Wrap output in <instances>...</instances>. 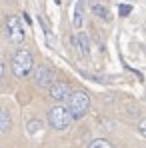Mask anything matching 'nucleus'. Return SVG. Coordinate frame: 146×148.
<instances>
[{"label":"nucleus","mask_w":146,"mask_h":148,"mask_svg":"<svg viewBox=\"0 0 146 148\" xmlns=\"http://www.w3.org/2000/svg\"><path fill=\"white\" fill-rule=\"evenodd\" d=\"M32 66H34V58L26 48H20L14 52V56H12V72H14V76L26 78L32 72Z\"/></svg>","instance_id":"1"},{"label":"nucleus","mask_w":146,"mask_h":148,"mask_svg":"<svg viewBox=\"0 0 146 148\" xmlns=\"http://www.w3.org/2000/svg\"><path fill=\"white\" fill-rule=\"evenodd\" d=\"M90 108V98L84 90H76L68 98V112L72 118H82Z\"/></svg>","instance_id":"2"},{"label":"nucleus","mask_w":146,"mask_h":148,"mask_svg":"<svg viewBox=\"0 0 146 148\" xmlns=\"http://www.w3.org/2000/svg\"><path fill=\"white\" fill-rule=\"evenodd\" d=\"M48 122L54 130H64V128L70 126L72 116H70V112H68L66 106H60L58 104V106H52L48 110Z\"/></svg>","instance_id":"3"},{"label":"nucleus","mask_w":146,"mask_h":148,"mask_svg":"<svg viewBox=\"0 0 146 148\" xmlns=\"http://www.w3.org/2000/svg\"><path fill=\"white\" fill-rule=\"evenodd\" d=\"M6 34H8L12 44H22L24 42V30H22L20 20L16 16H8L6 18Z\"/></svg>","instance_id":"4"},{"label":"nucleus","mask_w":146,"mask_h":148,"mask_svg":"<svg viewBox=\"0 0 146 148\" xmlns=\"http://www.w3.org/2000/svg\"><path fill=\"white\" fill-rule=\"evenodd\" d=\"M34 82H36V86H40V88H48L50 84L54 82V72H52V68L46 66V64H40V66L34 70Z\"/></svg>","instance_id":"5"},{"label":"nucleus","mask_w":146,"mask_h":148,"mask_svg":"<svg viewBox=\"0 0 146 148\" xmlns=\"http://www.w3.org/2000/svg\"><path fill=\"white\" fill-rule=\"evenodd\" d=\"M48 94L52 100H56V102H62V100L70 98V86L66 84V82H52L48 86Z\"/></svg>","instance_id":"6"},{"label":"nucleus","mask_w":146,"mask_h":148,"mask_svg":"<svg viewBox=\"0 0 146 148\" xmlns=\"http://www.w3.org/2000/svg\"><path fill=\"white\" fill-rule=\"evenodd\" d=\"M12 126V118H10V112L6 108L0 106V134H6Z\"/></svg>","instance_id":"7"},{"label":"nucleus","mask_w":146,"mask_h":148,"mask_svg":"<svg viewBox=\"0 0 146 148\" xmlns=\"http://www.w3.org/2000/svg\"><path fill=\"white\" fill-rule=\"evenodd\" d=\"M74 42L78 44V50L82 52V54H88L90 52V44H88V36L84 34V32H80L76 38H74Z\"/></svg>","instance_id":"8"},{"label":"nucleus","mask_w":146,"mask_h":148,"mask_svg":"<svg viewBox=\"0 0 146 148\" xmlns=\"http://www.w3.org/2000/svg\"><path fill=\"white\" fill-rule=\"evenodd\" d=\"M72 24L76 28H80L82 26V4L78 2L76 6H74V16H72Z\"/></svg>","instance_id":"9"},{"label":"nucleus","mask_w":146,"mask_h":148,"mask_svg":"<svg viewBox=\"0 0 146 148\" xmlns=\"http://www.w3.org/2000/svg\"><path fill=\"white\" fill-rule=\"evenodd\" d=\"M88 148H114L108 140H104V138H96V140H92L90 144H88Z\"/></svg>","instance_id":"10"},{"label":"nucleus","mask_w":146,"mask_h":148,"mask_svg":"<svg viewBox=\"0 0 146 148\" xmlns=\"http://www.w3.org/2000/svg\"><path fill=\"white\" fill-rule=\"evenodd\" d=\"M92 12L96 14L98 18H104V20L108 18V10H106V8H104L102 4H94V6H92Z\"/></svg>","instance_id":"11"},{"label":"nucleus","mask_w":146,"mask_h":148,"mask_svg":"<svg viewBox=\"0 0 146 148\" xmlns=\"http://www.w3.org/2000/svg\"><path fill=\"white\" fill-rule=\"evenodd\" d=\"M40 126H42L40 120H30V122H28V132H30V134H34V132H38V130H40Z\"/></svg>","instance_id":"12"},{"label":"nucleus","mask_w":146,"mask_h":148,"mask_svg":"<svg viewBox=\"0 0 146 148\" xmlns=\"http://www.w3.org/2000/svg\"><path fill=\"white\" fill-rule=\"evenodd\" d=\"M118 12H120V16H128V14L132 12V6H130V4H120V6H118Z\"/></svg>","instance_id":"13"},{"label":"nucleus","mask_w":146,"mask_h":148,"mask_svg":"<svg viewBox=\"0 0 146 148\" xmlns=\"http://www.w3.org/2000/svg\"><path fill=\"white\" fill-rule=\"evenodd\" d=\"M138 130H140V134L146 138V118H142V120H140V124H138Z\"/></svg>","instance_id":"14"},{"label":"nucleus","mask_w":146,"mask_h":148,"mask_svg":"<svg viewBox=\"0 0 146 148\" xmlns=\"http://www.w3.org/2000/svg\"><path fill=\"white\" fill-rule=\"evenodd\" d=\"M4 72H6V66H4V62L0 60V76H4Z\"/></svg>","instance_id":"15"}]
</instances>
